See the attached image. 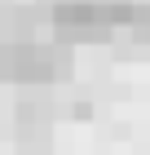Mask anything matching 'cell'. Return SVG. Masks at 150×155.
Here are the masks:
<instances>
[{
    "instance_id": "1",
    "label": "cell",
    "mask_w": 150,
    "mask_h": 155,
    "mask_svg": "<svg viewBox=\"0 0 150 155\" xmlns=\"http://www.w3.org/2000/svg\"><path fill=\"white\" fill-rule=\"evenodd\" d=\"M75 75V49L62 40H0V80L18 89H53Z\"/></svg>"
},
{
    "instance_id": "4",
    "label": "cell",
    "mask_w": 150,
    "mask_h": 155,
    "mask_svg": "<svg viewBox=\"0 0 150 155\" xmlns=\"http://www.w3.org/2000/svg\"><path fill=\"white\" fill-rule=\"evenodd\" d=\"M18 155H27V151H18ZM44 155H49V151H44Z\"/></svg>"
},
{
    "instance_id": "2",
    "label": "cell",
    "mask_w": 150,
    "mask_h": 155,
    "mask_svg": "<svg viewBox=\"0 0 150 155\" xmlns=\"http://www.w3.org/2000/svg\"><path fill=\"white\" fill-rule=\"evenodd\" d=\"M40 13L27 5H5L0 9V40H35L40 31Z\"/></svg>"
},
{
    "instance_id": "3",
    "label": "cell",
    "mask_w": 150,
    "mask_h": 155,
    "mask_svg": "<svg viewBox=\"0 0 150 155\" xmlns=\"http://www.w3.org/2000/svg\"><path fill=\"white\" fill-rule=\"evenodd\" d=\"M132 40H137V45H150V18L141 27H132Z\"/></svg>"
}]
</instances>
